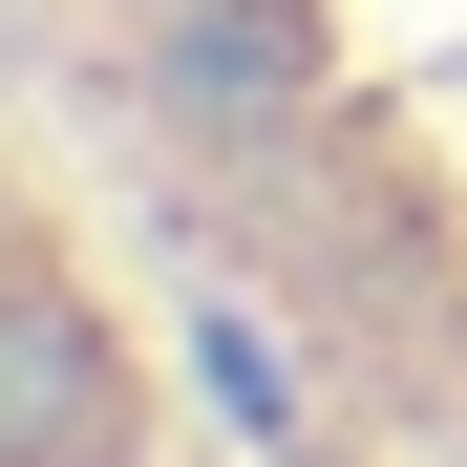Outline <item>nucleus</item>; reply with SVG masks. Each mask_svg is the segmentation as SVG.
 <instances>
[{"label":"nucleus","instance_id":"nucleus-1","mask_svg":"<svg viewBox=\"0 0 467 467\" xmlns=\"http://www.w3.org/2000/svg\"><path fill=\"white\" fill-rule=\"evenodd\" d=\"M128 446V361L86 340L64 276H0V467H107Z\"/></svg>","mask_w":467,"mask_h":467}]
</instances>
